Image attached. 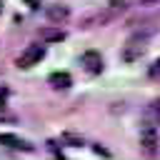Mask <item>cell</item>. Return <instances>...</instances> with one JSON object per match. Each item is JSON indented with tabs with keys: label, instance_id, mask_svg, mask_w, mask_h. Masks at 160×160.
I'll list each match as a JSON object with an SVG mask.
<instances>
[{
	"label": "cell",
	"instance_id": "cell-6",
	"mask_svg": "<svg viewBox=\"0 0 160 160\" xmlns=\"http://www.w3.org/2000/svg\"><path fill=\"white\" fill-rule=\"evenodd\" d=\"M80 62L85 65L88 72H100V70H102V58H100V52H95V50H85V52L80 55Z\"/></svg>",
	"mask_w": 160,
	"mask_h": 160
},
{
	"label": "cell",
	"instance_id": "cell-9",
	"mask_svg": "<svg viewBox=\"0 0 160 160\" xmlns=\"http://www.w3.org/2000/svg\"><path fill=\"white\" fill-rule=\"evenodd\" d=\"M62 38H65V32L60 28H42L40 30V40L42 42H60Z\"/></svg>",
	"mask_w": 160,
	"mask_h": 160
},
{
	"label": "cell",
	"instance_id": "cell-4",
	"mask_svg": "<svg viewBox=\"0 0 160 160\" xmlns=\"http://www.w3.org/2000/svg\"><path fill=\"white\" fill-rule=\"evenodd\" d=\"M140 145L148 155L158 152V128H142L140 130Z\"/></svg>",
	"mask_w": 160,
	"mask_h": 160
},
{
	"label": "cell",
	"instance_id": "cell-11",
	"mask_svg": "<svg viewBox=\"0 0 160 160\" xmlns=\"http://www.w3.org/2000/svg\"><path fill=\"white\" fill-rule=\"evenodd\" d=\"M62 140H65V142H70V145H75V148H80V145H82V138H80V135H72V132H65V135H62Z\"/></svg>",
	"mask_w": 160,
	"mask_h": 160
},
{
	"label": "cell",
	"instance_id": "cell-5",
	"mask_svg": "<svg viewBox=\"0 0 160 160\" xmlns=\"http://www.w3.org/2000/svg\"><path fill=\"white\" fill-rule=\"evenodd\" d=\"M160 125V100H152L142 110V128H158Z\"/></svg>",
	"mask_w": 160,
	"mask_h": 160
},
{
	"label": "cell",
	"instance_id": "cell-3",
	"mask_svg": "<svg viewBox=\"0 0 160 160\" xmlns=\"http://www.w3.org/2000/svg\"><path fill=\"white\" fill-rule=\"evenodd\" d=\"M142 55H145V38L132 35V38L125 42V48H122V60L132 62V60H140Z\"/></svg>",
	"mask_w": 160,
	"mask_h": 160
},
{
	"label": "cell",
	"instance_id": "cell-15",
	"mask_svg": "<svg viewBox=\"0 0 160 160\" xmlns=\"http://www.w3.org/2000/svg\"><path fill=\"white\" fill-rule=\"evenodd\" d=\"M28 2H30V8H38V2H35V0H28Z\"/></svg>",
	"mask_w": 160,
	"mask_h": 160
},
{
	"label": "cell",
	"instance_id": "cell-7",
	"mask_svg": "<svg viewBox=\"0 0 160 160\" xmlns=\"http://www.w3.org/2000/svg\"><path fill=\"white\" fill-rule=\"evenodd\" d=\"M45 15H48V20H50V22L60 25V22H65V20L70 18V8H68V5H48Z\"/></svg>",
	"mask_w": 160,
	"mask_h": 160
},
{
	"label": "cell",
	"instance_id": "cell-14",
	"mask_svg": "<svg viewBox=\"0 0 160 160\" xmlns=\"http://www.w3.org/2000/svg\"><path fill=\"white\" fill-rule=\"evenodd\" d=\"M158 2H160V0H140L142 8H150V5H158Z\"/></svg>",
	"mask_w": 160,
	"mask_h": 160
},
{
	"label": "cell",
	"instance_id": "cell-2",
	"mask_svg": "<svg viewBox=\"0 0 160 160\" xmlns=\"http://www.w3.org/2000/svg\"><path fill=\"white\" fill-rule=\"evenodd\" d=\"M42 58H45V48H42V45H28V48L20 52V58H18V68L28 70V68L38 65Z\"/></svg>",
	"mask_w": 160,
	"mask_h": 160
},
{
	"label": "cell",
	"instance_id": "cell-10",
	"mask_svg": "<svg viewBox=\"0 0 160 160\" xmlns=\"http://www.w3.org/2000/svg\"><path fill=\"white\" fill-rule=\"evenodd\" d=\"M48 82H50L52 88H60V90H65V88H70V85H72V78H70L68 72H52V75L48 78Z\"/></svg>",
	"mask_w": 160,
	"mask_h": 160
},
{
	"label": "cell",
	"instance_id": "cell-12",
	"mask_svg": "<svg viewBox=\"0 0 160 160\" xmlns=\"http://www.w3.org/2000/svg\"><path fill=\"white\" fill-rule=\"evenodd\" d=\"M150 78H160V60H155L150 65Z\"/></svg>",
	"mask_w": 160,
	"mask_h": 160
},
{
	"label": "cell",
	"instance_id": "cell-8",
	"mask_svg": "<svg viewBox=\"0 0 160 160\" xmlns=\"http://www.w3.org/2000/svg\"><path fill=\"white\" fill-rule=\"evenodd\" d=\"M0 145H5L10 150H32L30 142H25V140H20L18 135H10V132H2L0 135Z\"/></svg>",
	"mask_w": 160,
	"mask_h": 160
},
{
	"label": "cell",
	"instance_id": "cell-1",
	"mask_svg": "<svg viewBox=\"0 0 160 160\" xmlns=\"http://www.w3.org/2000/svg\"><path fill=\"white\" fill-rule=\"evenodd\" d=\"M128 10V2L125 0H110L102 10H98L95 15H88L85 20H82V28H95V25H108V22H112L120 12H125Z\"/></svg>",
	"mask_w": 160,
	"mask_h": 160
},
{
	"label": "cell",
	"instance_id": "cell-16",
	"mask_svg": "<svg viewBox=\"0 0 160 160\" xmlns=\"http://www.w3.org/2000/svg\"><path fill=\"white\" fill-rule=\"evenodd\" d=\"M0 12H2V2H0Z\"/></svg>",
	"mask_w": 160,
	"mask_h": 160
},
{
	"label": "cell",
	"instance_id": "cell-13",
	"mask_svg": "<svg viewBox=\"0 0 160 160\" xmlns=\"http://www.w3.org/2000/svg\"><path fill=\"white\" fill-rule=\"evenodd\" d=\"M92 150H95V152H98V155H105V158H108V155H110V152H108V150H105V148H100V145H95V148H92Z\"/></svg>",
	"mask_w": 160,
	"mask_h": 160
}]
</instances>
